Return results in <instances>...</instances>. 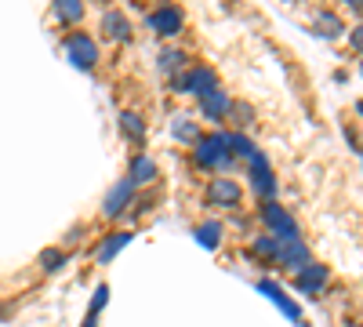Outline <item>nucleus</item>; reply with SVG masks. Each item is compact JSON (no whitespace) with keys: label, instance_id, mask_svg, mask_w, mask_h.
Wrapping results in <instances>:
<instances>
[{"label":"nucleus","instance_id":"f257e3e1","mask_svg":"<svg viewBox=\"0 0 363 327\" xmlns=\"http://www.w3.org/2000/svg\"><path fill=\"white\" fill-rule=\"evenodd\" d=\"M193 157H196V164L200 167H225L229 164V142H225V135H203V138H196V150H193Z\"/></svg>","mask_w":363,"mask_h":327},{"label":"nucleus","instance_id":"f03ea898","mask_svg":"<svg viewBox=\"0 0 363 327\" xmlns=\"http://www.w3.org/2000/svg\"><path fill=\"white\" fill-rule=\"evenodd\" d=\"M262 218H265V226L277 233V240H298V222L284 211V207H277L272 200H265V207H262Z\"/></svg>","mask_w":363,"mask_h":327},{"label":"nucleus","instance_id":"7ed1b4c3","mask_svg":"<svg viewBox=\"0 0 363 327\" xmlns=\"http://www.w3.org/2000/svg\"><path fill=\"white\" fill-rule=\"evenodd\" d=\"M174 92L207 99L211 92H218V77L211 73V70H193V73H186V77H178V80H174Z\"/></svg>","mask_w":363,"mask_h":327},{"label":"nucleus","instance_id":"20e7f679","mask_svg":"<svg viewBox=\"0 0 363 327\" xmlns=\"http://www.w3.org/2000/svg\"><path fill=\"white\" fill-rule=\"evenodd\" d=\"M66 51H69V62L77 70H95V62H99V44L91 40L87 33H73L66 40Z\"/></svg>","mask_w":363,"mask_h":327},{"label":"nucleus","instance_id":"39448f33","mask_svg":"<svg viewBox=\"0 0 363 327\" xmlns=\"http://www.w3.org/2000/svg\"><path fill=\"white\" fill-rule=\"evenodd\" d=\"M251 186H255V193L258 196H272V193H277V174H272L269 171V160H265V153H251Z\"/></svg>","mask_w":363,"mask_h":327},{"label":"nucleus","instance_id":"423d86ee","mask_svg":"<svg viewBox=\"0 0 363 327\" xmlns=\"http://www.w3.org/2000/svg\"><path fill=\"white\" fill-rule=\"evenodd\" d=\"M131 200H135V182L131 178H124L120 186H113L109 189V196H106V218H120L124 215V207H131Z\"/></svg>","mask_w":363,"mask_h":327},{"label":"nucleus","instance_id":"0eeeda50","mask_svg":"<svg viewBox=\"0 0 363 327\" xmlns=\"http://www.w3.org/2000/svg\"><path fill=\"white\" fill-rule=\"evenodd\" d=\"M182 22H186V18H182V8H174V4H164L160 11L149 15V26H153L160 37H174V33H182Z\"/></svg>","mask_w":363,"mask_h":327},{"label":"nucleus","instance_id":"6e6552de","mask_svg":"<svg viewBox=\"0 0 363 327\" xmlns=\"http://www.w3.org/2000/svg\"><path fill=\"white\" fill-rule=\"evenodd\" d=\"M323 284H327V265H306V270L298 273V280H294V287L301 294H309V299H320Z\"/></svg>","mask_w":363,"mask_h":327},{"label":"nucleus","instance_id":"1a4fd4ad","mask_svg":"<svg viewBox=\"0 0 363 327\" xmlns=\"http://www.w3.org/2000/svg\"><path fill=\"white\" fill-rule=\"evenodd\" d=\"M277 262L284 265V270H306L309 265V248L301 240H280V251H277Z\"/></svg>","mask_w":363,"mask_h":327},{"label":"nucleus","instance_id":"9d476101","mask_svg":"<svg viewBox=\"0 0 363 327\" xmlns=\"http://www.w3.org/2000/svg\"><path fill=\"white\" fill-rule=\"evenodd\" d=\"M258 291L265 294L269 302H277V309H284L291 320H298V327H301V309H298V302H291V299H287V294H284L277 284H272V280H258Z\"/></svg>","mask_w":363,"mask_h":327},{"label":"nucleus","instance_id":"9b49d317","mask_svg":"<svg viewBox=\"0 0 363 327\" xmlns=\"http://www.w3.org/2000/svg\"><path fill=\"white\" fill-rule=\"evenodd\" d=\"M102 33H109L113 40H128L131 37V22L120 15V11H106L102 15Z\"/></svg>","mask_w":363,"mask_h":327},{"label":"nucleus","instance_id":"f8f14e48","mask_svg":"<svg viewBox=\"0 0 363 327\" xmlns=\"http://www.w3.org/2000/svg\"><path fill=\"white\" fill-rule=\"evenodd\" d=\"M316 33L327 37V40H335V37L345 33V26H342V18L335 11H316Z\"/></svg>","mask_w":363,"mask_h":327},{"label":"nucleus","instance_id":"ddd939ff","mask_svg":"<svg viewBox=\"0 0 363 327\" xmlns=\"http://www.w3.org/2000/svg\"><path fill=\"white\" fill-rule=\"evenodd\" d=\"M211 196H215L218 204H240V186L236 182H229V178H215V182H211Z\"/></svg>","mask_w":363,"mask_h":327},{"label":"nucleus","instance_id":"4468645a","mask_svg":"<svg viewBox=\"0 0 363 327\" xmlns=\"http://www.w3.org/2000/svg\"><path fill=\"white\" fill-rule=\"evenodd\" d=\"M203 102V113L211 116V121H222V116H229V99H225V92H211L207 99H200Z\"/></svg>","mask_w":363,"mask_h":327},{"label":"nucleus","instance_id":"2eb2a0df","mask_svg":"<svg viewBox=\"0 0 363 327\" xmlns=\"http://www.w3.org/2000/svg\"><path fill=\"white\" fill-rule=\"evenodd\" d=\"M153 178H157V164L149 160V157H135V160H131V182H135V186L153 182Z\"/></svg>","mask_w":363,"mask_h":327},{"label":"nucleus","instance_id":"dca6fc26","mask_svg":"<svg viewBox=\"0 0 363 327\" xmlns=\"http://www.w3.org/2000/svg\"><path fill=\"white\" fill-rule=\"evenodd\" d=\"M128 244H131V233H113L109 240L99 248V262H113L120 255V248H128Z\"/></svg>","mask_w":363,"mask_h":327},{"label":"nucleus","instance_id":"f3484780","mask_svg":"<svg viewBox=\"0 0 363 327\" xmlns=\"http://www.w3.org/2000/svg\"><path fill=\"white\" fill-rule=\"evenodd\" d=\"M157 66H160V73H178L182 66H186V51H178V48H167V51H160Z\"/></svg>","mask_w":363,"mask_h":327},{"label":"nucleus","instance_id":"a211bd4d","mask_svg":"<svg viewBox=\"0 0 363 327\" xmlns=\"http://www.w3.org/2000/svg\"><path fill=\"white\" fill-rule=\"evenodd\" d=\"M171 131H174V138H178V142H196V138H200L196 124L189 121V116H182V113L171 121Z\"/></svg>","mask_w":363,"mask_h":327},{"label":"nucleus","instance_id":"6ab92c4d","mask_svg":"<svg viewBox=\"0 0 363 327\" xmlns=\"http://www.w3.org/2000/svg\"><path fill=\"white\" fill-rule=\"evenodd\" d=\"M196 240H200L203 248H218V244H222V226H218V222H200V226H196Z\"/></svg>","mask_w":363,"mask_h":327},{"label":"nucleus","instance_id":"aec40b11","mask_svg":"<svg viewBox=\"0 0 363 327\" xmlns=\"http://www.w3.org/2000/svg\"><path fill=\"white\" fill-rule=\"evenodd\" d=\"M225 142H229V153L244 157V160H251V153H258V150H255V142L244 138V135H225Z\"/></svg>","mask_w":363,"mask_h":327},{"label":"nucleus","instance_id":"412c9836","mask_svg":"<svg viewBox=\"0 0 363 327\" xmlns=\"http://www.w3.org/2000/svg\"><path fill=\"white\" fill-rule=\"evenodd\" d=\"M40 265H44L48 273H58V270L66 265V251H58V248H44V251H40Z\"/></svg>","mask_w":363,"mask_h":327},{"label":"nucleus","instance_id":"4be33fe9","mask_svg":"<svg viewBox=\"0 0 363 327\" xmlns=\"http://www.w3.org/2000/svg\"><path fill=\"white\" fill-rule=\"evenodd\" d=\"M251 251H255V255H262V258H272V262H277L280 240H277V236H258V240L251 244Z\"/></svg>","mask_w":363,"mask_h":327},{"label":"nucleus","instance_id":"5701e85b","mask_svg":"<svg viewBox=\"0 0 363 327\" xmlns=\"http://www.w3.org/2000/svg\"><path fill=\"white\" fill-rule=\"evenodd\" d=\"M55 15L62 18V22H77L84 15V4H77V0H58L55 4Z\"/></svg>","mask_w":363,"mask_h":327},{"label":"nucleus","instance_id":"b1692460","mask_svg":"<svg viewBox=\"0 0 363 327\" xmlns=\"http://www.w3.org/2000/svg\"><path fill=\"white\" fill-rule=\"evenodd\" d=\"M120 128H124L135 142H142V138H145V128H142V121H138L135 113H124V116H120Z\"/></svg>","mask_w":363,"mask_h":327},{"label":"nucleus","instance_id":"393cba45","mask_svg":"<svg viewBox=\"0 0 363 327\" xmlns=\"http://www.w3.org/2000/svg\"><path fill=\"white\" fill-rule=\"evenodd\" d=\"M229 116H233L236 124H251L255 109H251V106H244V102H236V106H229Z\"/></svg>","mask_w":363,"mask_h":327},{"label":"nucleus","instance_id":"a878e982","mask_svg":"<svg viewBox=\"0 0 363 327\" xmlns=\"http://www.w3.org/2000/svg\"><path fill=\"white\" fill-rule=\"evenodd\" d=\"M106 302H109V287L102 284V287L95 291V299H91V316H95V313H99V309H102Z\"/></svg>","mask_w":363,"mask_h":327},{"label":"nucleus","instance_id":"bb28decb","mask_svg":"<svg viewBox=\"0 0 363 327\" xmlns=\"http://www.w3.org/2000/svg\"><path fill=\"white\" fill-rule=\"evenodd\" d=\"M352 48H356V51H363V22L352 29Z\"/></svg>","mask_w":363,"mask_h":327},{"label":"nucleus","instance_id":"cd10ccee","mask_svg":"<svg viewBox=\"0 0 363 327\" xmlns=\"http://www.w3.org/2000/svg\"><path fill=\"white\" fill-rule=\"evenodd\" d=\"M84 327H95V316H91V313H87V320H84Z\"/></svg>","mask_w":363,"mask_h":327},{"label":"nucleus","instance_id":"c85d7f7f","mask_svg":"<svg viewBox=\"0 0 363 327\" xmlns=\"http://www.w3.org/2000/svg\"><path fill=\"white\" fill-rule=\"evenodd\" d=\"M0 316H8V309H0Z\"/></svg>","mask_w":363,"mask_h":327},{"label":"nucleus","instance_id":"c756f323","mask_svg":"<svg viewBox=\"0 0 363 327\" xmlns=\"http://www.w3.org/2000/svg\"><path fill=\"white\" fill-rule=\"evenodd\" d=\"M359 73H363V62H359Z\"/></svg>","mask_w":363,"mask_h":327},{"label":"nucleus","instance_id":"7c9ffc66","mask_svg":"<svg viewBox=\"0 0 363 327\" xmlns=\"http://www.w3.org/2000/svg\"><path fill=\"white\" fill-rule=\"evenodd\" d=\"M349 327H359V323H349Z\"/></svg>","mask_w":363,"mask_h":327}]
</instances>
